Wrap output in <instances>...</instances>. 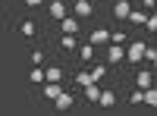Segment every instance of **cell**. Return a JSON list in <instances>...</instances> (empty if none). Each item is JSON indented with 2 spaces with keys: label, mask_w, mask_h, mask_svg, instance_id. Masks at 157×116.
<instances>
[{
  "label": "cell",
  "mask_w": 157,
  "mask_h": 116,
  "mask_svg": "<svg viewBox=\"0 0 157 116\" xmlns=\"http://www.w3.org/2000/svg\"><path fill=\"white\" fill-rule=\"evenodd\" d=\"M151 66H154V69H157V60H154V63H151Z\"/></svg>",
  "instance_id": "f546056e"
},
{
  "label": "cell",
  "mask_w": 157,
  "mask_h": 116,
  "mask_svg": "<svg viewBox=\"0 0 157 116\" xmlns=\"http://www.w3.org/2000/svg\"><path fill=\"white\" fill-rule=\"evenodd\" d=\"M22 3L29 6V9H38V6H44V0H22Z\"/></svg>",
  "instance_id": "4316f807"
},
{
  "label": "cell",
  "mask_w": 157,
  "mask_h": 116,
  "mask_svg": "<svg viewBox=\"0 0 157 116\" xmlns=\"http://www.w3.org/2000/svg\"><path fill=\"white\" fill-rule=\"evenodd\" d=\"M47 16L54 19V22H63V19L69 16V9H66L63 0H50V3H47Z\"/></svg>",
  "instance_id": "52a82bcc"
},
{
  "label": "cell",
  "mask_w": 157,
  "mask_h": 116,
  "mask_svg": "<svg viewBox=\"0 0 157 116\" xmlns=\"http://www.w3.org/2000/svg\"><path fill=\"white\" fill-rule=\"evenodd\" d=\"M145 104L157 110V85H151V88H145Z\"/></svg>",
  "instance_id": "603a6c76"
},
{
  "label": "cell",
  "mask_w": 157,
  "mask_h": 116,
  "mask_svg": "<svg viewBox=\"0 0 157 116\" xmlns=\"http://www.w3.org/2000/svg\"><path fill=\"white\" fill-rule=\"evenodd\" d=\"M44 72H47V82H63V79H66V69L57 66V63H54V66H47Z\"/></svg>",
  "instance_id": "ac0fdd59"
},
{
  "label": "cell",
  "mask_w": 157,
  "mask_h": 116,
  "mask_svg": "<svg viewBox=\"0 0 157 116\" xmlns=\"http://www.w3.org/2000/svg\"><path fill=\"white\" fill-rule=\"evenodd\" d=\"M129 3H141V0H129Z\"/></svg>",
  "instance_id": "f1b7e54d"
},
{
  "label": "cell",
  "mask_w": 157,
  "mask_h": 116,
  "mask_svg": "<svg viewBox=\"0 0 157 116\" xmlns=\"http://www.w3.org/2000/svg\"><path fill=\"white\" fill-rule=\"evenodd\" d=\"M145 41H132V44H126V63L129 66H138V63H145Z\"/></svg>",
  "instance_id": "6da1fadb"
},
{
  "label": "cell",
  "mask_w": 157,
  "mask_h": 116,
  "mask_svg": "<svg viewBox=\"0 0 157 116\" xmlns=\"http://www.w3.org/2000/svg\"><path fill=\"white\" fill-rule=\"evenodd\" d=\"M44 57H47V50H44V47H32V66H41Z\"/></svg>",
  "instance_id": "cb8c5ba5"
},
{
  "label": "cell",
  "mask_w": 157,
  "mask_h": 116,
  "mask_svg": "<svg viewBox=\"0 0 157 116\" xmlns=\"http://www.w3.org/2000/svg\"><path fill=\"white\" fill-rule=\"evenodd\" d=\"M16 32H19V38L32 41V38H38V35H41V22H38V19H22Z\"/></svg>",
  "instance_id": "7a4b0ae2"
},
{
  "label": "cell",
  "mask_w": 157,
  "mask_h": 116,
  "mask_svg": "<svg viewBox=\"0 0 157 116\" xmlns=\"http://www.w3.org/2000/svg\"><path fill=\"white\" fill-rule=\"evenodd\" d=\"M57 32L60 35H82V19L78 16H66L63 22H57Z\"/></svg>",
  "instance_id": "3957f363"
},
{
  "label": "cell",
  "mask_w": 157,
  "mask_h": 116,
  "mask_svg": "<svg viewBox=\"0 0 157 116\" xmlns=\"http://www.w3.org/2000/svg\"><path fill=\"white\" fill-rule=\"evenodd\" d=\"M145 32L157 35V13H148V22H145Z\"/></svg>",
  "instance_id": "d4e9b609"
},
{
  "label": "cell",
  "mask_w": 157,
  "mask_h": 116,
  "mask_svg": "<svg viewBox=\"0 0 157 116\" xmlns=\"http://www.w3.org/2000/svg\"><path fill=\"white\" fill-rule=\"evenodd\" d=\"M101 91H104V88H101V82H91L88 88H82V97L88 100V104H98V97H101Z\"/></svg>",
  "instance_id": "5bb4252c"
},
{
  "label": "cell",
  "mask_w": 157,
  "mask_h": 116,
  "mask_svg": "<svg viewBox=\"0 0 157 116\" xmlns=\"http://www.w3.org/2000/svg\"><path fill=\"white\" fill-rule=\"evenodd\" d=\"M110 44H129V32H126V28L110 32Z\"/></svg>",
  "instance_id": "44dd1931"
},
{
  "label": "cell",
  "mask_w": 157,
  "mask_h": 116,
  "mask_svg": "<svg viewBox=\"0 0 157 116\" xmlns=\"http://www.w3.org/2000/svg\"><path fill=\"white\" fill-rule=\"evenodd\" d=\"M141 6H145L148 13H154V6H157V0H141Z\"/></svg>",
  "instance_id": "83f0119b"
},
{
  "label": "cell",
  "mask_w": 157,
  "mask_h": 116,
  "mask_svg": "<svg viewBox=\"0 0 157 116\" xmlns=\"http://www.w3.org/2000/svg\"><path fill=\"white\" fill-rule=\"evenodd\" d=\"M54 107H57V110H72V107H75V94H72V91H63V94L54 100Z\"/></svg>",
  "instance_id": "2e32d148"
},
{
  "label": "cell",
  "mask_w": 157,
  "mask_h": 116,
  "mask_svg": "<svg viewBox=\"0 0 157 116\" xmlns=\"http://www.w3.org/2000/svg\"><path fill=\"white\" fill-rule=\"evenodd\" d=\"M94 57H98V47L91 41H85L82 47H78V60H82V63H94Z\"/></svg>",
  "instance_id": "9a60e30c"
},
{
  "label": "cell",
  "mask_w": 157,
  "mask_h": 116,
  "mask_svg": "<svg viewBox=\"0 0 157 116\" xmlns=\"http://www.w3.org/2000/svg\"><path fill=\"white\" fill-rule=\"evenodd\" d=\"M129 104H132V107L145 104V88H132V91H129Z\"/></svg>",
  "instance_id": "7402d4cb"
},
{
  "label": "cell",
  "mask_w": 157,
  "mask_h": 116,
  "mask_svg": "<svg viewBox=\"0 0 157 116\" xmlns=\"http://www.w3.org/2000/svg\"><path fill=\"white\" fill-rule=\"evenodd\" d=\"M72 16L91 19V16H94V3H91V0H72Z\"/></svg>",
  "instance_id": "8992f818"
},
{
  "label": "cell",
  "mask_w": 157,
  "mask_h": 116,
  "mask_svg": "<svg viewBox=\"0 0 157 116\" xmlns=\"http://www.w3.org/2000/svg\"><path fill=\"white\" fill-rule=\"evenodd\" d=\"M129 13H132V3H129V0H116L113 3V19L116 22H129Z\"/></svg>",
  "instance_id": "ba28073f"
},
{
  "label": "cell",
  "mask_w": 157,
  "mask_h": 116,
  "mask_svg": "<svg viewBox=\"0 0 157 116\" xmlns=\"http://www.w3.org/2000/svg\"><path fill=\"white\" fill-rule=\"evenodd\" d=\"M151 85H157L154 82V69H138L135 72V88H151Z\"/></svg>",
  "instance_id": "7c38bea8"
},
{
  "label": "cell",
  "mask_w": 157,
  "mask_h": 116,
  "mask_svg": "<svg viewBox=\"0 0 157 116\" xmlns=\"http://www.w3.org/2000/svg\"><path fill=\"white\" fill-rule=\"evenodd\" d=\"M107 63L110 66L126 63V44H107Z\"/></svg>",
  "instance_id": "5b68a950"
},
{
  "label": "cell",
  "mask_w": 157,
  "mask_h": 116,
  "mask_svg": "<svg viewBox=\"0 0 157 116\" xmlns=\"http://www.w3.org/2000/svg\"><path fill=\"white\" fill-rule=\"evenodd\" d=\"M107 69H110L107 60H94V63H91V75H94V82H104V79H107Z\"/></svg>",
  "instance_id": "4fadbf2b"
},
{
  "label": "cell",
  "mask_w": 157,
  "mask_h": 116,
  "mask_svg": "<svg viewBox=\"0 0 157 116\" xmlns=\"http://www.w3.org/2000/svg\"><path fill=\"white\" fill-rule=\"evenodd\" d=\"M129 22H132V25H145L148 22V9H132V13H129Z\"/></svg>",
  "instance_id": "ffe728a7"
},
{
  "label": "cell",
  "mask_w": 157,
  "mask_h": 116,
  "mask_svg": "<svg viewBox=\"0 0 157 116\" xmlns=\"http://www.w3.org/2000/svg\"><path fill=\"white\" fill-rule=\"evenodd\" d=\"M29 82H32V85H44V82H47V72H44L41 66H32V72H29Z\"/></svg>",
  "instance_id": "d6986e66"
},
{
  "label": "cell",
  "mask_w": 157,
  "mask_h": 116,
  "mask_svg": "<svg viewBox=\"0 0 157 116\" xmlns=\"http://www.w3.org/2000/svg\"><path fill=\"white\" fill-rule=\"evenodd\" d=\"M88 41L94 44L98 50H101V47H107V44H110V28H107V25H98V28H91Z\"/></svg>",
  "instance_id": "277c9868"
},
{
  "label": "cell",
  "mask_w": 157,
  "mask_h": 116,
  "mask_svg": "<svg viewBox=\"0 0 157 116\" xmlns=\"http://www.w3.org/2000/svg\"><path fill=\"white\" fill-rule=\"evenodd\" d=\"M60 94H63V85H60V82H44V85H41V97H44V100H57Z\"/></svg>",
  "instance_id": "9c48e42d"
},
{
  "label": "cell",
  "mask_w": 157,
  "mask_h": 116,
  "mask_svg": "<svg viewBox=\"0 0 157 116\" xmlns=\"http://www.w3.org/2000/svg\"><path fill=\"white\" fill-rule=\"evenodd\" d=\"M72 82H75V88H88L91 82H94V75H91V69H78L72 75Z\"/></svg>",
  "instance_id": "e0dca14e"
},
{
  "label": "cell",
  "mask_w": 157,
  "mask_h": 116,
  "mask_svg": "<svg viewBox=\"0 0 157 116\" xmlns=\"http://www.w3.org/2000/svg\"><path fill=\"white\" fill-rule=\"evenodd\" d=\"M154 60H157V47H151V44H148V47H145V63L151 66Z\"/></svg>",
  "instance_id": "484cf974"
},
{
  "label": "cell",
  "mask_w": 157,
  "mask_h": 116,
  "mask_svg": "<svg viewBox=\"0 0 157 116\" xmlns=\"http://www.w3.org/2000/svg\"><path fill=\"white\" fill-rule=\"evenodd\" d=\"M60 47L66 50V54H78L82 41H78V35H60Z\"/></svg>",
  "instance_id": "8fae6325"
},
{
  "label": "cell",
  "mask_w": 157,
  "mask_h": 116,
  "mask_svg": "<svg viewBox=\"0 0 157 116\" xmlns=\"http://www.w3.org/2000/svg\"><path fill=\"white\" fill-rule=\"evenodd\" d=\"M116 104H120V97H116V91H113V88H104V91H101V97H98V107L110 110V107H116Z\"/></svg>",
  "instance_id": "30bf717a"
}]
</instances>
